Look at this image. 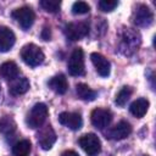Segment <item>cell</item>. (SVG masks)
Here are the masks:
<instances>
[{
  "label": "cell",
  "mask_w": 156,
  "mask_h": 156,
  "mask_svg": "<svg viewBox=\"0 0 156 156\" xmlns=\"http://www.w3.org/2000/svg\"><path fill=\"white\" fill-rule=\"evenodd\" d=\"M61 156H79L76 151H73V150H67V151H65Z\"/></svg>",
  "instance_id": "cell-27"
},
{
  "label": "cell",
  "mask_w": 156,
  "mask_h": 156,
  "mask_svg": "<svg viewBox=\"0 0 156 156\" xmlns=\"http://www.w3.org/2000/svg\"><path fill=\"white\" fill-rule=\"evenodd\" d=\"M50 37H51V33H50V29L48 27H45L43 30H41V38L44 40H50Z\"/></svg>",
  "instance_id": "cell-26"
},
{
  "label": "cell",
  "mask_w": 156,
  "mask_h": 156,
  "mask_svg": "<svg viewBox=\"0 0 156 156\" xmlns=\"http://www.w3.org/2000/svg\"><path fill=\"white\" fill-rule=\"evenodd\" d=\"M30 84L29 80L26 77H21V78H15L11 80L10 85H9V91L12 95H22L24 93L28 91Z\"/></svg>",
  "instance_id": "cell-15"
},
{
  "label": "cell",
  "mask_w": 156,
  "mask_h": 156,
  "mask_svg": "<svg viewBox=\"0 0 156 156\" xmlns=\"http://www.w3.org/2000/svg\"><path fill=\"white\" fill-rule=\"evenodd\" d=\"M55 141H56V133L50 126L45 127L44 129H41L39 132L38 143L43 150H50L52 147V145L55 144Z\"/></svg>",
  "instance_id": "cell-12"
},
{
  "label": "cell",
  "mask_w": 156,
  "mask_h": 156,
  "mask_svg": "<svg viewBox=\"0 0 156 156\" xmlns=\"http://www.w3.org/2000/svg\"><path fill=\"white\" fill-rule=\"evenodd\" d=\"M12 17L17 21V23L21 26L22 29L27 30L32 27L35 20V13L29 6H22L20 9H16L12 12Z\"/></svg>",
  "instance_id": "cell-5"
},
{
  "label": "cell",
  "mask_w": 156,
  "mask_h": 156,
  "mask_svg": "<svg viewBox=\"0 0 156 156\" xmlns=\"http://www.w3.org/2000/svg\"><path fill=\"white\" fill-rule=\"evenodd\" d=\"M21 58L30 67H37L43 63L45 56L39 46L35 44H27L21 50Z\"/></svg>",
  "instance_id": "cell-2"
},
{
  "label": "cell",
  "mask_w": 156,
  "mask_h": 156,
  "mask_svg": "<svg viewBox=\"0 0 156 156\" xmlns=\"http://www.w3.org/2000/svg\"><path fill=\"white\" fill-rule=\"evenodd\" d=\"M132 93H133V90H132L130 87H127V85L123 87V88L117 93V95H116V104H117L118 106H124V105L127 104V101L129 100Z\"/></svg>",
  "instance_id": "cell-22"
},
{
  "label": "cell",
  "mask_w": 156,
  "mask_h": 156,
  "mask_svg": "<svg viewBox=\"0 0 156 156\" xmlns=\"http://www.w3.org/2000/svg\"><path fill=\"white\" fill-rule=\"evenodd\" d=\"M48 84H49V88L57 94H65L68 89V83H67V79L63 74L54 76L52 78H50Z\"/></svg>",
  "instance_id": "cell-16"
},
{
  "label": "cell",
  "mask_w": 156,
  "mask_h": 156,
  "mask_svg": "<svg viewBox=\"0 0 156 156\" xmlns=\"http://www.w3.org/2000/svg\"><path fill=\"white\" fill-rule=\"evenodd\" d=\"M89 34V26L85 22H73L65 26V35L69 40H80Z\"/></svg>",
  "instance_id": "cell-7"
},
{
  "label": "cell",
  "mask_w": 156,
  "mask_h": 156,
  "mask_svg": "<svg viewBox=\"0 0 156 156\" xmlns=\"http://www.w3.org/2000/svg\"><path fill=\"white\" fill-rule=\"evenodd\" d=\"M149 100L144 99V98H140V99H136L135 101H133L129 106V111L133 116H135L136 118H141L145 116V113L147 112L149 110Z\"/></svg>",
  "instance_id": "cell-17"
},
{
  "label": "cell",
  "mask_w": 156,
  "mask_h": 156,
  "mask_svg": "<svg viewBox=\"0 0 156 156\" xmlns=\"http://www.w3.org/2000/svg\"><path fill=\"white\" fill-rule=\"evenodd\" d=\"M132 133V126L127 121H119L115 127H112L108 132V138L113 140L126 139Z\"/></svg>",
  "instance_id": "cell-13"
},
{
  "label": "cell",
  "mask_w": 156,
  "mask_h": 156,
  "mask_svg": "<svg viewBox=\"0 0 156 156\" xmlns=\"http://www.w3.org/2000/svg\"><path fill=\"white\" fill-rule=\"evenodd\" d=\"M79 145L88 156H98V154H100L101 151L100 139L94 133H88L82 135L79 138Z\"/></svg>",
  "instance_id": "cell-4"
},
{
  "label": "cell",
  "mask_w": 156,
  "mask_h": 156,
  "mask_svg": "<svg viewBox=\"0 0 156 156\" xmlns=\"http://www.w3.org/2000/svg\"><path fill=\"white\" fill-rule=\"evenodd\" d=\"M40 6H41L46 12L56 13V12L60 11L61 2L57 1V0H41V1H40Z\"/></svg>",
  "instance_id": "cell-23"
},
{
  "label": "cell",
  "mask_w": 156,
  "mask_h": 156,
  "mask_svg": "<svg viewBox=\"0 0 156 156\" xmlns=\"http://www.w3.org/2000/svg\"><path fill=\"white\" fill-rule=\"evenodd\" d=\"M118 2L115 0H101L99 2V9L104 12H111L117 7Z\"/></svg>",
  "instance_id": "cell-25"
},
{
  "label": "cell",
  "mask_w": 156,
  "mask_h": 156,
  "mask_svg": "<svg viewBox=\"0 0 156 156\" xmlns=\"http://www.w3.org/2000/svg\"><path fill=\"white\" fill-rule=\"evenodd\" d=\"M90 60L96 69V72L101 76V77H107L110 74V71H111V63L110 61L102 56L101 54L99 52H93L90 55Z\"/></svg>",
  "instance_id": "cell-11"
},
{
  "label": "cell",
  "mask_w": 156,
  "mask_h": 156,
  "mask_svg": "<svg viewBox=\"0 0 156 156\" xmlns=\"http://www.w3.org/2000/svg\"><path fill=\"white\" fill-rule=\"evenodd\" d=\"M76 93H77V96L84 101H93L98 95L95 90H93L84 83H78L76 85Z\"/></svg>",
  "instance_id": "cell-19"
},
{
  "label": "cell",
  "mask_w": 156,
  "mask_h": 156,
  "mask_svg": "<svg viewBox=\"0 0 156 156\" xmlns=\"http://www.w3.org/2000/svg\"><path fill=\"white\" fill-rule=\"evenodd\" d=\"M68 72L71 76H83L84 74V52L80 48H76L71 54L68 61Z\"/></svg>",
  "instance_id": "cell-6"
},
{
  "label": "cell",
  "mask_w": 156,
  "mask_h": 156,
  "mask_svg": "<svg viewBox=\"0 0 156 156\" xmlns=\"http://www.w3.org/2000/svg\"><path fill=\"white\" fill-rule=\"evenodd\" d=\"M16 41L13 32L7 27H0V52L9 51Z\"/></svg>",
  "instance_id": "cell-14"
},
{
  "label": "cell",
  "mask_w": 156,
  "mask_h": 156,
  "mask_svg": "<svg viewBox=\"0 0 156 156\" xmlns=\"http://www.w3.org/2000/svg\"><path fill=\"white\" fill-rule=\"evenodd\" d=\"M48 107L43 102H39V104H35L30 112L28 113L27 116V124L30 127V128H39L46 119L48 117Z\"/></svg>",
  "instance_id": "cell-3"
},
{
  "label": "cell",
  "mask_w": 156,
  "mask_h": 156,
  "mask_svg": "<svg viewBox=\"0 0 156 156\" xmlns=\"http://www.w3.org/2000/svg\"><path fill=\"white\" fill-rule=\"evenodd\" d=\"M90 11V6L84 1H76L72 5V12L74 15H84Z\"/></svg>",
  "instance_id": "cell-24"
},
{
  "label": "cell",
  "mask_w": 156,
  "mask_h": 156,
  "mask_svg": "<svg viewBox=\"0 0 156 156\" xmlns=\"http://www.w3.org/2000/svg\"><path fill=\"white\" fill-rule=\"evenodd\" d=\"M16 122L10 116H4L0 118V133L4 135H11L16 130Z\"/></svg>",
  "instance_id": "cell-20"
},
{
  "label": "cell",
  "mask_w": 156,
  "mask_h": 156,
  "mask_svg": "<svg viewBox=\"0 0 156 156\" xmlns=\"http://www.w3.org/2000/svg\"><path fill=\"white\" fill-rule=\"evenodd\" d=\"M140 43H141L140 34L136 30H133L132 28H127L121 34L119 51L123 55L130 56V55H133L139 49Z\"/></svg>",
  "instance_id": "cell-1"
},
{
  "label": "cell",
  "mask_w": 156,
  "mask_h": 156,
  "mask_svg": "<svg viewBox=\"0 0 156 156\" xmlns=\"http://www.w3.org/2000/svg\"><path fill=\"white\" fill-rule=\"evenodd\" d=\"M18 73H20L18 66H17L16 62H13V61H6V62H4V63L0 66V76H1L4 79L12 80V79L17 78Z\"/></svg>",
  "instance_id": "cell-18"
},
{
  "label": "cell",
  "mask_w": 156,
  "mask_h": 156,
  "mask_svg": "<svg viewBox=\"0 0 156 156\" xmlns=\"http://www.w3.org/2000/svg\"><path fill=\"white\" fill-rule=\"evenodd\" d=\"M58 122L72 130H78L83 126L82 116L78 112H61L58 115Z\"/></svg>",
  "instance_id": "cell-10"
},
{
  "label": "cell",
  "mask_w": 156,
  "mask_h": 156,
  "mask_svg": "<svg viewBox=\"0 0 156 156\" xmlns=\"http://www.w3.org/2000/svg\"><path fill=\"white\" fill-rule=\"evenodd\" d=\"M30 141L27 139L20 140L17 141L13 146H12V154L15 156H28L30 152Z\"/></svg>",
  "instance_id": "cell-21"
},
{
  "label": "cell",
  "mask_w": 156,
  "mask_h": 156,
  "mask_svg": "<svg viewBox=\"0 0 156 156\" xmlns=\"http://www.w3.org/2000/svg\"><path fill=\"white\" fill-rule=\"evenodd\" d=\"M145 156H149V155H145Z\"/></svg>",
  "instance_id": "cell-28"
},
{
  "label": "cell",
  "mask_w": 156,
  "mask_h": 156,
  "mask_svg": "<svg viewBox=\"0 0 156 156\" xmlns=\"http://www.w3.org/2000/svg\"><path fill=\"white\" fill-rule=\"evenodd\" d=\"M154 21V13L146 5H139L133 13V22L138 27H149Z\"/></svg>",
  "instance_id": "cell-8"
},
{
  "label": "cell",
  "mask_w": 156,
  "mask_h": 156,
  "mask_svg": "<svg viewBox=\"0 0 156 156\" xmlns=\"http://www.w3.org/2000/svg\"><path fill=\"white\" fill-rule=\"evenodd\" d=\"M90 119H91V123L95 128L98 129H104L106 128L111 121H112V113L106 110V108H95L93 110L91 115H90Z\"/></svg>",
  "instance_id": "cell-9"
},
{
  "label": "cell",
  "mask_w": 156,
  "mask_h": 156,
  "mask_svg": "<svg viewBox=\"0 0 156 156\" xmlns=\"http://www.w3.org/2000/svg\"><path fill=\"white\" fill-rule=\"evenodd\" d=\"M0 93H1V89H0Z\"/></svg>",
  "instance_id": "cell-29"
}]
</instances>
